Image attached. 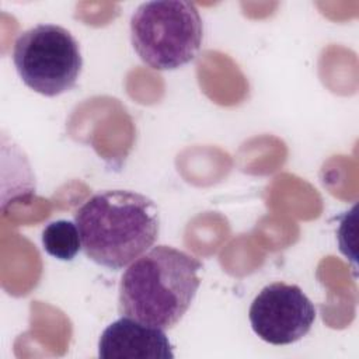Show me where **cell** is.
<instances>
[{"mask_svg":"<svg viewBox=\"0 0 359 359\" xmlns=\"http://www.w3.org/2000/svg\"><path fill=\"white\" fill-rule=\"evenodd\" d=\"M98 356L102 359H171L174 353L164 330L122 316L102 331Z\"/></svg>","mask_w":359,"mask_h":359,"instance_id":"8992f818","label":"cell"},{"mask_svg":"<svg viewBox=\"0 0 359 359\" xmlns=\"http://www.w3.org/2000/svg\"><path fill=\"white\" fill-rule=\"evenodd\" d=\"M43 250L60 261H72L81 248V240L76 223L55 220L42 231Z\"/></svg>","mask_w":359,"mask_h":359,"instance_id":"52a82bcc","label":"cell"},{"mask_svg":"<svg viewBox=\"0 0 359 359\" xmlns=\"http://www.w3.org/2000/svg\"><path fill=\"white\" fill-rule=\"evenodd\" d=\"M254 332L272 345L303 338L316 321V307L297 285L275 282L265 286L248 311Z\"/></svg>","mask_w":359,"mask_h":359,"instance_id":"5b68a950","label":"cell"},{"mask_svg":"<svg viewBox=\"0 0 359 359\" xmlns=\"http://www.w3.org/2000/svg\"><path fill=\"white\" fill-rule=\"evenodd\" d=\"M202 264L170 245H157L128 265L119 282L121 316L172 328L189 309L201 285Z\"/></svg>","mask_w":359,"mask_h":359,"instance_id":"6da1fadb","label":"cell"},{"mask_svg":"<svg viewBox=\"0 0 359 359\" xmlns=\"http://www.w3.org/2000/svg\"><path fill=\"white\" fill-rule=\"evenodd\" d=\"M202 38V18L189 1H146L130 17L132 46L140 60L154 70H174L189 63Z\"/></svg>","mask_w":359,"mask_h":359,"instance_id":"3957f363","label":"cell"},{"mask_svg":"<svg viewBox=\"0 0 359 359\" xmlns=\"http://www.w3.org/2000/svg\"><path fill=\"white\" fill-rule=\"evenodd\" d=\"M74 223L87 258L114 271L149 251L158 236L156 203L125 189L93 195L77 209Z\"/></svg>","mask_w":359,"mask_h":359,"instance_id":"7a4b0ae2","label":"cell"},{"mask_svg":"<svg viewBox=\"0 0 359 359\" xmlns=\"http://www.w3.org/2000/svg\"><path fill=\"white\" fill-rule=\"evenodd\" d=\"M13 62L22 83L45 97L72 90L83 67L77 39L55 24H38L20 34Z\"/></svg>","mask_w":359,"mask_h":359,"instance_id":"277c9868","label":"cell"}]
</instances>
